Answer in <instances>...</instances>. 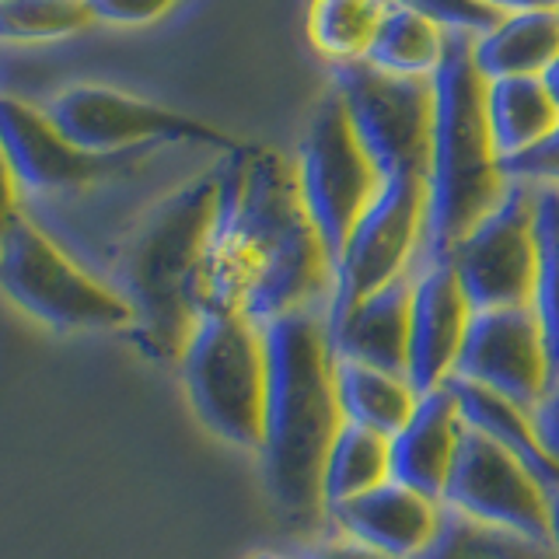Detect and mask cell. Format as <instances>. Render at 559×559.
<instances>
[{"mask_svg": "<svg viewBox=\"0 0 559 559\" xmlns=\"http://www.w3.org/2000/svg\"><path fill=\"white\" fill-rule=\"evenodd\" d=\"M332 259L297 192L294 162L273 147L238 144L221 165V203L203 262V311H241L270 325L322 311Z\"/></svg>", "mask_w": 559, "mask_h": 559, "instance_id": "cell-1", "label": "cell"}, {"mask_svg": "<svg viewBox=\"0 0 559 559\" xmlns=\"http://www.w3.org/2000/svg\"><path fill=\"white\" fill-rule=\"evenodd\" d=\"M266 332V419H262V479L280 514L294 524L325 518L322 465L346 424L336 395V354L325 311H294L262 325Z\"/></svg>", "mask_w": 559, "mask_h": 559, "instance_id": "cell-2", "label": "cell"}, {"mask_svg": "<svg viewBox=\"0 0 559 559\" xmlns=\"http://www.w3.org/2000/svg\"><path fill=\"white\" fill-rule=\"evenodd\" d=\"M221 203V165L165 192L119 238L112 280L133 311V343L154 364H179L203 319L200 284Z\"/></svg>", "mask_w": 559, "mask_h": 559, "instance_id": "cell-3", "label": "cell"}, {"mask_svg": "<svg viewBox=\"0 0 559 559\" xmlns=\"http://www.w3.org/2000/svg\"><path fill=\"white\" fill-rule=\"evenodd\" d=\"M433 136L427 165L424 262L444 259L472 227L503 203L511 179L486 122V81L472 63L468 35H448L433 70Z\"/></svg>", "mask_w": 559, "mask_h": 559, "instance_id": "cell-4", "label": "cell"}, {"mask_svg": "<svg viewBox=\"0 0 559 559\" xmlns=\"http://www.w3.org/2000/svg\"><path fill=\"white\" fill-rule=\"evenodd\" d=\"M175 367L203 427L259 454L270 384L262 325L241 311H203Z\"/></svg>", "mask_w": 559, "mask_h": 559, "instance_id": "cell-5", "label": "cell"}, {"mask_svg": "<svg viewBox=\"0 0 559 559\" xmlns=\"http://www.w3.org/2000/svg\"><path fill=\"white\" fill-rule=\"evenodd\" d=\"M0 290L60 332H130L133 311L109 280L84 270L39 221L22 214L0 241Z\"/></svg>", "mask_w": 559, "mask_h": 559, "instance_id": "cell-6", "label": "cell"}, {"mask_svg": "<svg viewBox=\"0 0 559 559\" xmlns=\"http://www.w3.org/2000/svg\"><path fill=\"white\" fill-rule=\"evenodd\" d=\"M294 175L314 231H319L329 259L336 262L349 231L381 189V175L371 154L364 151L336 87L311 112L308 130L297 144Z\"/></svg>", "mask_w": 559, "mask_h": 559, "instance_id": "cell-7", "label": "cell"}, {"mask_svg": "<svg viewBox=\"0 0 559 559\" xmlns=\"http://www.w3.org/2000/svg\"><path fill=\"white\" fill-rule=\"evenodd\" d=\"M427 245V179L399 175L384 179L374 203L349 231L343 252L332 262V297L325 314H340L364 297L413 276L416 255Z\"/></svg>", "mask_w": 559, "mask_h": 559, "instance_id": "cell-8", "label": "cell"}, {"mask_svg": "<svg viewBox=\"0 0 559 559\" xmlns=\"http://www.w3.org/2000/svg\"><path fill=\"white\" fill-rule=\"evenodd\" d=\"M67 140L92 154H140L157 144H200L224 154L238 151V140L210 122L171 112L165 105L136 98L109 84H74L46 105Z\"/></svg>", "mask_w": 559, "mask_h": 559, "instance_id": "cell-9", "label": "cell"}, {"mask_svg": "<svg viewBox=\"0 0 559 559\" xmlns=\"http://www.w3.org/2000/svg\"><path fill=\"white\" fill-rule=\"evenodd\" d=\"M336 95L346 105L364 151L384 179L424 175L430 165L433 136V81L392 78L367 63L336 70Z\"/></svg>", "mask_w": 559, "mask_h": 559, "instance_id": "cell-10", "label": "cell"}, {"mask_svg": "<svg viewBox=\"0 0 559 559\" xmlns=\"http://www.w3.org/2000/svg\"><path fill=\"white\" fill-rule=\"evenodd\" d=\"M444 262L459 276L472 311L532 308L538 284L535 186L511 182L503 203L472 227Z\"/></svg>", "mask_w": 559, "mask_h": 559, "instance_id": "cell-11", "label": "cell"}, {"mask_svg": "<svg viewBox=\"0 0 559 559\" xmlns=\"http://www.w3.org/2000/svg\"><path fill=\"white\" fill-rule=\"evenodd\" d=\"M441 507L518 535H549V489L514 454H507L472 427L462 433Z\"/></svg>", "mask_w": 559, "mask_h": 559, "instance_id": "cell-12", "label": "cell"}, {"mask_svg": "<svg viewBox=\"0 0 559 559\" xmlns=\"http://www.w3.org/2000/svg\"><path fill=\"white\" fill-rule=\"evenodd\" d=\"M454 378L479 384L514 406L535 413V406L549 392L552 367L546 354V336L532 308H497L472 311L465 343Z\"/></svg>", "mask_w": 559, "mask_h": 559, "instance_id": "cell-13", "label": "cell"}, {"mask_svg": "<svg viewBox=\"0 0 559 559\" xmlns=\"http://www.w3.org/2000/svg\"><path fill=\"white\" fill-rule=\"evenodd\" d=\"M0 147L22 192H70L116 179L136 165V154H92L60 133L46 109L0 95Z\"/></svg>", "mask_w": 559, "mask_h": 559, "instance_id": "cell-14", "label": "cell"}, {"mask_svg": "<svg viewBox=\"0 0 559 559\" xmlns=\"http://www.w3.org/2000/svg\"><path fill=\"white\" fill-rule=\"evenodd\" d=\"M472 319V305L459 276L444 259L424 262L413 273V301H409V360L406 378L419 392H437L454 378L465 329Z\"/></svg>", "mask_w": 559, "mask_h": 559, "instance_id": "cell-15", "label": "cell"}, {"mask_svg": "<svg viewBox=\"0 0 559 559\" xmlns=\"http://www.w3.org/2000/svg\"><path fill=\"white\" fill-rule=\"evenodd\" d=\"M441 511V500L384 479L354 500L329 507L325 521L332 532H343L392 559H416L437 535Z\"/></svg>", "mask_w": 559, "mask_h": 559, "instance_id": "cell-16", "label": "cell"}, {"mask_svg": "<svg viewBox=\"0 0 559 559\" xmlns=\"http://www.w3.org/2000/svg\"><path fill=\"white\" fill-rule=\"evenodd\" d=\"M465 419L454 395L444 389L419 395L413 416L389 437V468L392 479L441 500L448 476L459 459Z\"/></svg>", "mask_w": 559, "mask_h": 559, "instance_id": "cell-17", "label": "cell"}, {"mask_svg": "<svg viewBox=\"0 0 559 559\" xmlns=\"http://www.w3.org/2000/svg\"><path fill=\"white\" fill-rule=\"evenodd\" d=\"M409 301L413 276L364 297L340 314H325L329 346L340 360H357L381 371L406 374L409 360Z\"/></svg>", "mask_w": 559, "mask_h": 559, "instance_id": "cell-18", "label": "cell"}, {"mask_svg": "<svg viewBox=\"0 0 559 559\" xmlns=\"http://www.w3.org/2000/svg\"><path fill=\"white\" fill-rule=\"evenodd\" d=\"M448 392L454 395V402H459L465 427L489 437V441L503 448L507 454H514V459L528 468L549 493L559 489V459L546 448V441H542L535 416L528 409H521L511 399H503L489 389H479V384L462 381V378H451Z\"/></svg>", "mask_w": 559, "mask_h": 559, "instance_id": "cell-19", "label": "cell"}, {"mask_svg": "<svg viewBox=\"0 0 559 559\" xmlns=\"http://www.w3.org/2000/svg\"><path fill=\"white\" fill-rule=\"evenodd\" d=\"M559 57V11L507 14L497 28L472 39V63L483 81L542 78Z\"/></svg>", "mask_w": 559, "mask_h": 559, "instance_id": "cell-20", "label": "cell"}, {"mask_svg": "<svg viewBox=\"0 0 559 559\" xmlns=\"http://www.w3.org/2000/svg\"><path fill=\"white\" fill-rule=\"evenodd\" d=\"M486 122L500 162H511L559 127V109L542 78H503L486 84Z\"/></svg>", "mask_w": 559, "mask_h": 559, "instance_id": "cell-21", "label": "cell"}, {"mask_svg": "<svg viewBox=\"0 0 559 559\" xmlns=\"http://www.w3.org/2000/svg\"><path fill=\"white\" fill-rule=\"evenodd\" d=\"M336 395L346 424L367 427L381 437H392L413 416L419 392L406 374L381 371L357 360L336 357Z\"/></svg>", "mask_w": 559, "mask_h": 559, "instance_id": "cell-22", "label": "cell"}, {"mask_svg": "<svg viewBox=\"0 0 559 559\" xmlns=\"http://www.w3.org/2000/svg\"><path fill=\"white\" fill-rule=\"evenodd\" d=\"M448 32L406 8L389 4L364 63L392 78H433L441 67Z\"/></svg>", "mask_w": 559, "mask_h": 559, "instance_id": "cell-23", "label": "cell"}, {"mask_svg": "<svg viewBox=\"0 0 559 559\" xmlns=\"http://www.w3.org/2000/svg\"><path fill=\"white\" fill-rule=\"evenodd\" d=\"M384 479H392L389 437L357 424H343L322 465V507L329 511V507L354 500Z\"/></svg>", "mask_w": 559, "mask_h": 559, "instance_id": "cell-24", "label": "cell"}, {"mask_svg": "<svg viewBox=\"0 0 559 559\" xmlns=\"http://www.w3.org/2000/svg\"><path fill=\"white\" fill-rule=\"evenodd\" d=\"M416 559H552V549L546 538L507 532L444 507L437 535Z\"/></svg>", "mask_w": 559, "mask_h": 559, "instance_id": "cell-25", "label": "cell"}, {"mask_svg": "<svg viewBox=\"0 0 559 559\" xmlns=\"http://www.w3.org/2000/svg\"><path fill=\"white\" fill-rule=\"evenodd\" d=\"M384 11V0H311L308 39L332 63H364Z\"/></svg>", "mask_w": 559, "mask_h": 559, "instance_id": "cell-26", "label": "cell"}, {"mask_svg": "<svg viewBox=\"0 0 559 559\" xmlns=\"http://www.w3.org/2000/svg\"><path fill=\"white\" fill-rule=\"evenodd\" d=\"M535 221H538V284L532 311L546 336V354L552 374L559 371V189H535Z\"/></svg>", "mask_w": 559, "mask_h": 559, "instance_id": "cell-27", "label": "cell"}, {"mask_svg": "<svg viewBox=\"0 0 559 559\" xmlns=\"http://www.w3.org/2000/svg\"><path fill=\"white\" fill-rule=\"evenodd\" d=\"M92 25L87 0H0V43H46Z\"/></svg>", "mask_w": 559, "mask_h": 559, "instance_id": "cell-28", "label": "cell"}, {"mask_svg": "<svg viewBox=\"0 0 559 559\" xmlns=\"http://www.w3.org/2000/svg\"><path fill=\"white\" fill-rule=\"evenodd\" d=\"M384 4H395V8H406L419 17H427L441 32L448 35H486L489 28H497L507 14L486 8L483 0H384Z\"/></svg>", "mask_w": 559, "mask_h": 559, "instance_id": "cell-29", "label": "cell"}, {"mask_svg": "<svg viewBox=\"0 0 559 559\" xmlns=\"http://www.w3.org/2000/svg\"><path fill=\"white\" fill-rule=\"evenodd\" d=\"M503 171L511 182H524V186H552L559 189V127L535 144L532 151H524L511 162H503Z\"/></svg>", "mask_w": 559, "mask_h": 559, "instance_id": "cell-30", "label": "cell"}, {"mask_svg": "<svg viewBox=\"0 0 559 559\" xmlns=\"http://www.w3.org/2000/svg\"><path fill=\"white\" fill-rule=\"evenodd\" d=\"M175 4H179V0H87L95 22L122 25V28H136V25L157 22V17L168 14Z\"/></svg>", "mask_w": 559, "mask_h": 559, "instance_id": "cell-31", "label": "cell"}, {"mask_svg": "<svg viewBox=\"0 0 559 559\" xmlns=\"http://www.w3.org/2000/svg\"><path fill=\"white\" fill-rule=\"evenodd\" d=\"M305 559H392V556H384L371 546H364V542H357V538L329 528V535H322L319 542H314V546L305 552Z\"/></svg>", "mask_w": 559, "mask_h": 559, "instance_id": "cell-32", "label": "cell"}, {"mask_svg": "<svg viewBox=\"0 0 559 559\" xmlns=\"http://www.w3.org/2000/svg\"><path fill=\"white\" fill-rule=\"evenodd\" d=\"M22 186H17L14 179V168L8 162L4 147H0V241H4V235L11 231V224L22 217Z\"/></svg>", "mask_w": 559, "mask_h": 559, "instance_id": "cell-33", "label": "cell"}, {"mask_svg": "<svg viewBox=\"0 0 559 559\" xmlns=\"http://www.w3.org/2000/svg\"><path fill=\"white\" fill-rule=\"evenodd\" d=\"M532 416H535V427H538V433H542V441H546V448L559 459V371L552 374L549 392H546V399H542L538 406H535Z\"/></svg>", "mask_w": 559, "mask_h": 559, "instance_id": "cell-34", "label": "cell"}, {"mask_svg": "<svg viewBox=\"0 0 559 559\" xmlns=\"http://www.w3.org/2000/svg\"><path fill=\"white\" fill-rule=\"evenodd\" d=\"M486 8L500 14H521V11H559V0H483Z\"/></svg>", "mask_w": 559, "mask_h": 559, "instance_id": "cell-35", "label": "cell"}, {"mask_svg": "<svg viewBox=\"0 0 559 559\" xmlns=\"http://www.w3.org/2000/svg\"><path fill=\"white\" fill-rule=\"evenodd\" d=\"M549 549H552V559H559V489H552L549 493Z\"/></svg>", "mask_w": 559, "mask_h": 559, "instance_id": "cell-36", "label": "cell"}, {"mask_svg": "<svg viewBox=\"0 0 559 559\" xmlns=\"http://www.w3.org/2000/svg\"><path fill=\"white\" fill-rule=\"evenodd\" d=\"M542 84H546V92H549L552 105L559 109V57L546 67V74H542Z\"/></svg>", "mask_w": 559, "mask_h": 559, "instance_id": "cell-37", "label": "cell"}, {"mask_svg": "<svg viewBox=\"0 0 559 559\" xmlns=\"http://www.w3.org/2000/svg\"><path fill=\"white\" fill-rule=\"evenodd\" d=\"M249 559H294V556H284V552H255Z\"/></svg>", "mask_w": 559, "mask_h": 559, "instance_id": "cell-38", "label": "cell"}]
</instances>
